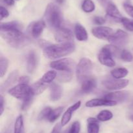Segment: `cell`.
<instances>
[{
    "label": "cell",
    "instance_id": "obj_10",
    "mask_svg": "<svg viewBox=\"0 0 133 133\" xmlns=\"http://www.w3.org/2000/svg\"><path fill=\"white\" fill-rule=\"evenodd\" d=\"M54 37L55 40L60 43L71 42L74 39V35L71 30L62 26L55 30Z\"/></svg>",
    "mask_w": 133,
    "mask_h": 133
},
{
    "label": "cell",
    "instance_id": "obj_44",
    "mask_svg": "<svg viewBox=\"0 0 133 133\" xmlns=\"http://www.w3.org/2000/svg\"><path fill=\"white\" fill-rule=\"evenodd\" d=\"M14 1L15 0H2L1 3H4L5 4H6V5H9V6H12L14 4Z\"/></svg>",
    "mask_w": 133,
    "mask_h": 133
},
{
    "label": "cell",
    "instance_id": "obj_38",
    "mask_svg": "<svg viewBox=\"0 0 133 133\" xmlns=\"http://www.w3.org/2000/svg\"><path fill=\"white\" fill-rule=\"evenodd\" d=\"M9 16V13L7 9H5L4 7H0V20H3V18H7Z\"/></svg>",
    "mask_w": 133,
    "mask_h": 133
},
{
    "label": "cell",
    "instance_id": "obj_47",
    "mask_svg": "<svg viewBox=\"0 0 133 133\" xmlns=\"http://www.w3.org/2000/svg\"><path fill=\"white\" fill-rule=\"evenodd\" d=\"M16 1H18V0H16Z\"/></svg>",
    "mask_w": 133,
    "mask_h": 133
},
{
    "label": "cell",
    "instance_id": "obj_45",
    "mask_svg": "<svg viewBox=\"0 0 133 133\" xmlns=\"http://www.w3.org/2000/svg\"><path fill=\"white\" fill-rule=\"evenodd\" d=\"M56 1H57V2L58 3L62 4L64 2L65 0H56Z\"/></svg>",
    "mask_w": 133,
    "mask_h": 133
},
{
    "label": "cell",
    "instance_id": "obj_11",
    "mask_svg": "<svg viewBox=\"0 0 133 133\" xmlns=\"http://www.w3.org/2000/svg\"><path fill=\"white\" fill-rule=\"evenodd\" d=\"M92 33L94 36L99 39L109 40V38L114 33L111 27L107 26H97L94 27L92 29Z\"/></svg>",
    "mask_w": 133,
    "mask_h": 133
},
{
    "label": "cell",
    "instance_id": "obj_36",
    "mask_svg": "<svg viewBox=\"0 0 133 133\" xmlns=\"http://www.w3.org/2000/svg\"><path fill=\"white\" fill-rule=\"evenodd\" d=\"M81 130V124L79 121H75L73 123L70 127L68 133H79Z\"/></svg>",
    "mask_w": 133,
    "mask_h": 133
},
{
    "label": "cell",
    "instance_id": "obj_23",
    "mask_svg": "<svg viewBox=\"0 0 133 133\" xmlns=\"http://www.w3.org/2000/svg\"><path fill=\"white\" fill-rule=\"evenodd\" d=\"M88 122V133H99V120L94 117H89L87 119Z\"/></svg>",
    "mask_w": 133,
    "mask_h": 133
},
{
    "label": "cell",
    "instance_id": "obj_46",
    "mask_svg": "<svg viewBox=\"0 0 133 133\" xmlns=\"http://www.w3.org/2000/svg\"><path fill=\"white\" fill-rule=\"evenodd\" d=\"M130 118H131V119L132 120V121H133V116H131V117H130Z\"/></svg>",
    "mask_w": 133,
    "mask_h": 133
},
{
    "label": "cell",
    "instance_id": "obj_24",
    "mask_svg": "<svg viewBox=\"0 0 133 133\" xmlns=\"http://www.w3.org/2000/svg\"><path fill=\"white\" fill-rule=\"evenodd\" d=\"M129 71L126 68H116L110 72L112 78L116 79H123L128 74Z\"/></svg>",
    "mask_w": 133,
    "mask_h": 133
},
{
    "label": "cell",
    "instance_id": "obj_22",
    "mask_svg": "<svg viewBox=\"0 0 133 133\" xmlns=\"http://www.w3.org/2000/svg\"><path fill=\"white\" fill-rule=\"evenodd\" d=\"M23 28L22 25L18 21L5 22L1 23V31L5 30H22Z\"/></svg>",
    "mask_w": 133,
    "mask_h": 133
},
{
    "label": "cell",
    "instance_id": "obj_30",
    "mask_svg": "<svg viewBox=\"0 0 133 133\" xmlns=\"http://www.w3.org/2000/svg\"><path fill=\"white\" fill-rule=\"evenodd\" d=\"M113 117V113L110 111L104 110L101 111L97 116V119L100 121H107Z\"/></svg>",
    "mask_w": 133,
    "mask_h": 133
},
{
    "label": "cell",
    "instance_id": "obj_16",
    "mask_svg": "<svg viewBox=\"0 0 133 133\" xmlns=\"http://www.w3.org/2000/svg\"><path fill=\"white\" fill-rule=\"evenodd\" d=\"M106 13L108 16L115 20L116 22H121L122 18H123L119 10H118V7L112 3L108 5L106 7Z\"/></svg>",
    "mask_w": 133,
    "mask_h": 133
},
{
    "label": "cell",
    "instance_id": "obj_39",
    "mask_svg": "<svg viewBox=\"0 0 133 133\" xmlns=\"http://www.w3.org/2000/svg\"><path fill=\"white\" fill-rule=\"evenodd\" d=\"M93 20L94 22L97 25H103L106 22L105 18L101 16H95Z\"/></svg>",
    "mask_w": 133,
    "mask_h": 133
},
{
    "label": "cell",
    "instance_id": "obj_35",
    "mask_svg": "<svg viewBox=\"0 0 133 133\" xmlns=\"http://www.w3.org/2000/svg\"><path fill=\"white\" fill-rule=\"evenodd\" d=\"M121 22L126 29L133 32V20H130L127 18H123Z\"/></svg>",
    "mask_w": 133,
    "mask_h": 133
},
{
    "label": "cell",
    "instance_id": "obj_17",
    "mask_svg": "<svg viewBox=\"0 0 133 133\" xmlns=\"http://www.w3.org/2000/svg\"><path fill=\"white\" fill-rule=\"evenodd\" d=\"M50 89V99L52 101H57L61 99L62 95V88L58 83L53 82L49 86Z\"/></svg>",
    "mask_w": 133,
    "mask_h": 133
},
{
    "label": "cell",
    "instance_id": "obj_14",
    "mask_svg": "<svg viewBox=\"0 0 133 133\" xmlns=\"http://www.w3.org/2000/svg\"><path fill=\"white\" fill-rule=\"evenodd\" d=\"M81 105V102L78 101L77 102H75L74 104L71 105V106L69 107L66 110V111L64 112L63 116H62V119H61V124L62 125V126H65V125H67L70 122V121L71 119V117H72L73 113L80 108Z\"/></svg>",
    "mask_w": 133,
    "mask_h": 133
},
{
    "label": "cell",
    "instance_id": "obj_18",
    "mask_svg": "<svg viewBox=\"0 0 133 133\" xmlns=\"http://www.w3.org/2000/svg\"><path fill=\"white\" fill-rule=\"evenodd\" d=\"M38 65V57L35 52L30 51L27 56V70L29 73H32L35 71Z\"/></svg>",
    "mask_w": 133,
    "mask_h": 133
},
{
    "label": "cell",
    "instance_id": "obj_37",
    "mask_svg": "<svg viewBox=\"0 0 133 133\" xmlns=\"http://www.w3.org/2000/svg\"><path fill=\"white\" fill-rule=\"evenodd\" d=\"M123 8H124L125 10L126 13L133 18V5H131V4L129 3H124L123 4Z\"/></svg>",
    "mask_w": 133,
    "mask_h": 133
},
{
    "label": "cell",
    "instance_id": "obj_15",
    "mask_svg": "<svg viewBox=\"0 0 133 133\" xmlns=\"http://www.w3.org/2000/svg\"><path fill=\"white\" fill-rule=\"evenodd\" d=\"M129 96V93L127 91H116V92L109 93L105 95V98L109 100H113L116 102H123L127 99Z\"/></svg>",
    "mask_w": 133,
    "mask_h": 133
},
{
    "label": "cell",
    "instance_id": "obj_31",
    "mask_svg": "<svg viewBox=\"0 0 133 133\" xmlns=\"http://www.w3.org/2000/svg\"><path fill=\"white\" fill-rule=\"evenodd\" d=\"M96 9L95 4L92 0H84L82 4V9L87 13H92Z\"/></svg>",
    "mask_w": 133,
    "mask_h": 133
},
{
    "label": "cell",
    "instance_id": "obj_5",
    "mask_svg": "<svg viewBox=\"0 0 133 133\" xmlns=\"http://www.w3.org/2000/svg\"><path fill=\"white\" fill-rule=\"evenodd\" d=\"M9 93L16 99L22 100V101L33 98L35 95L31 86H29L28 84L23 83H19L15 87L10 89L9 90Z\"/></svg>",
    "mask_w": 133,
    "mask_h": 133
},
{
    "label": "cell",
    "instance_id": "obj_9",
    "mask_svg": "<svg viewBox=\"0 0 133 133\" xmlns=\"http://www.w3.org/2000/svg\"><path fill=\"white\" fill-rule=\"evenodd\" d=\"M98 59L103 65L108 67H113L116 65V62L113 59L112 53L107 46L101 50L98 55Z\"/></svg>",
    "mask_w": 133,
    "mask_h": 133
},
{
    "label": "cell",
    "instance_id": "obj_25",
    "mask_svg": "<svg viewBox=\"0 0 133 133\" xmlns=\"http://www.w3.org/2000/svg\"><path fill=\"white\" fill-rule=\"evenodd\" d=\"M57 72L55 70H49L42 76L40 80L43 83L48 84V83H53V80L57 78Z\"/></svg>",
    "mask_w": 133,
    "mask_h": 133
},
{
    "label": "cell",
    "instance_id": "obj_41",
    "mask_svg": "<svg viewBox=\"0 0 133 133\" xmlns=\"http://www.w3.org/2000/svg\"><path fill=\"white\" fill-rule=\"evenodd\" d=\"M61 127H62V125L60 123L56 124L55 126L53 127V130H52L51 132V133H60L61 130Z\"/></svg>",
    "mask_w": 133,
    "mask_h": 133
},
{
    "label": "cell",
    "instance_id": "obj_4",
    "mask_svg": "<svg viewBox=\"0 0 133 133\" xmlns=\"http://www.w3.org/2000/svg\"><path fill=\"white\" fill-rule=\"evenodd\" d=\"M93 70V64L90 59L82 58L76 66L77 79L82 83L86 80L90 78Z\"/></svg>",
    "mask_w": 133,
    "mask_h": 133
},
{
    "label": "cell",
    "instance_id": "obj_28",
    "mask_svg": "<svg viewBox=\"0 0 133 133\" xmlns=\"http://www.w3.org/2000/svg\"><path fill=\"white\" fill-rule=\"evenodd\" d=\"M14 133H25L23 126V118L22 115H19L16 118L14 123Z\"/></svg>",
    "mask_w": 133,
    "mask_h": 133
},
{
    "label": "cell",
    "instance_id": "obj_40",
    "mask_svg": "<svg viewBox=\"0 0 133 133\" xmlns=\"http://www.w3.org/2000/svg\"><path fill=\"white\" fill-rule=\"evenodd\" d=\"M30 81V78L29 76H22L18 78V82L19 83H23V84H28Z\"/></svg>",
    "mask_w": 133,
    "mask_h": 133
},
{
    "label": "cell",
    "instance_id": "obj_1",
    "mask_svg": "<svg viewBox=\"0 0 133 133\" xmlns=\"http://www.w3.org/2000/svg\"><path fill=\"white\" fill-rule=\"evenodd\" d=\"M75 49V45L74 42L61 43L45 47L44 49V55L46 58L55 59L73 53Z\"/></svg>",
    "mask_w": 133,
    "mask_h": 133
},
{
    "label": "cell",
    "instance_id": "obj_26",
    "mask_svg": "<svg viewBox=\"0 0 133 133\" xmlns=\"http://www.w3.org/2000/svg\"><path fill=\"white\" fill-rule=\"evenodd\" d=\"M31 87L34 95H39V94L42 93L45 91V89L48 87V86L46 83H43L41 81L39 80L38 82H35Z\"/></svg>",
    "mask_w": 133,
    "mask_h": 133
},
{
    "label": "cell",
    "instance_id": "obj_33",
    "mask_svg": "<svg viewBox=\"0 0 133 133\" xmlns=\"http://www.w3.org/2000/svg\"><path fill=\"white\" fill-rule=\"evenodd\" d=\"M121 59L125 62H131L133 60V56L129 51L127 50H123L119 53Z\"/></svg>",
    "mask_w": 133,
    "mask_h": 133
},
{
    "label": "cell",
    "instance_id": "obj_20",
    "mask_svg": "<svg viewBox=\"0 0 133 133\" xmlns=\"http://www.w3.org/2000/svg\"><path fill=\"white\" fill-rule=\"evenodd\" d=\"M18 77V70H14L12 72L8 78H6V80L3 82L2 85L1 86V92L3 93L5 90L7 89L8 88L10 87L17 80Z\"/></svg>",
    "mask_w": 133,
    "mask_h": 133
},
{
    "label": "cell",
    "instance_id": "obj_13",
    "mask_svg": "<svg viewBox=\"0 0 133 133\" xmlns=\"http://www.w3.org/2000/svg\"><path fill=\"white\" fill-rule=\"evenodd\" d=\"M118 104L115 101L107 99H94L86 103V106L89 108L98 106H114Z\"/></svg>",
    "mask_w": 133,
    "mask_h": 133
},
{
    "label": "cell",
    "instance_id": "obj_2",
    "mask_svg": "<svg viewBox=\"0 0 133 133\" xmlns=\"http://www.w3.org/2000/svg\"><path fill=\"white\" fill-rule=\"evenodd\" d=\"M1 35L10 46L15 48H22L31 43V39L22 30L1 31Z\"/></svg>",
    "mask_w": 133,
    "mask_h": 133
},
{
    "label": "cell",
    "instance_id": "obj_3",
    "mask_svg": "<svg viewBox=\"0 0 133 133\" xmlns=\"http://www.w3.org/2000/svg\"><path fill=\"white\" fill-rule=\"evenodd\" d=\"M44 21L51 29L56 30L61 27L62 14L61 9L55 3L48 4L44 13Z\"/></svg>",
    "mask_w": 133,
    "mask_h": 133
},
{
    "label": "cell",
    "instance_id": "obj_27",
    "mask_svg": "<svg viewBox=\"0 0 133 133\" xmlns=\"http://www.w3.org/2000/svg\"><path fill=\"white\" fill-rule=\"evenodd\" d=\"M73 73L72 72L67 71H60L57 74V80L59 82H68L72 79Z\"/></svg>",
    "mask_w": 133,
    "mask_h": 133
},
{
    "label": "cell",
    "instance_id": "obj_12",
    "mask_svg": "<svg viewBox=\"0 0 133 133\" xmlns=\"http://www.w3.org/2000/svg\"><path fill=\"white\" fill-rule=\"evenodd\" d=\"M45 21L38 20L36 22H32L29 26V31L31 36L34 38H38L42 33L45 27Z\"/></svg>",
    "mask_w": 133,
    "mask_h": 133
},
{
    "label": "cell",
    "instance_id": "obj_6",
    "mask_svg": "<svg viewBox=\"0 0 133 133\" xmlns=\"http://www.w3.org/2000/svg\"><path fill=\"white\" fill-rule=\"evenodd\" d=\"M75 66L74 60L71 58H63L50 63V66L58 71L73 72Z\"/></svg>",
    "mask_w": 133,
    "mask_h": 133
},
{
    "label": "cell",
    "instance_id": "obj_7",
    "mask_svg": "<svg viewBox=\"0 0 133 133\" xmlns=\"http://www.w3.org/2000/svg\"><path fill=\"white\" fill-rule=\"evenodd\" d=\"M129 40V35L125 31L123 30L118 29L116 31L108 40L112 45L120 48L123 47L127 43Z\"/></svg>",
    "mask_w": 133,
    "mask_h": 133
},
{
    "label": "cell",
    "instance_id": "obj_34",
    "mask_svg": "<svg viewBox=\"0 0 133 133\" xmlns=\"http://www.w3.org/2000/svg\"><path fill=\"white\" fill-rule=\"evenodd\" d=\"M51 110L52 109L50 107H45V108H44L39 113L38 116V119L40 120V121L48 119Z\"/></svg>",
    "mask_w": 133,
    "mask_h": 133
},
{
    "label": "cell",
    "instance_id": "obj_43",
    "mask_svg": "<svg viewBox=\"0 0 133 133\" xmlns=\"http://www.w3.org/2000/svg\"><path fill=\"white\" fill-rule=\"evenodd\" d=\"M98 2H99L101 4V5H103V7H107L108 5L111 3L110 0H97Z\"/></svg>",
    "mask_w": 133,
    "mask_h": 133
},
{
    "label": "cell",
    "instance_id": "obj_42",
    "mask_svg": "<svg viewBox=\"0 0 133 133\" xmlns=\"http://www.w3.org/2000/svg\"><path fill=\"white\" fill-rule=\"evenodd\" d=\"M4 112V99L2 95L0 96V115H2Z\"/></svg>",
    "mask_w": 133,
    "mask_h": 133
},
{
    "label": "cell",
    "instance_id": "obj_21",
    "mask_svg": "<svg viewBox=\"0 0 133 133\" xmlns=\"http://www.w3.org/2000/svg\"><path fill=\"white\" fill-rule=\"evenodd\" d=\"M96 81L94 78H88L82 82L81 91L84 93H90L96 87Z\"/></svg>",
    "mask_w": 133,
    "mask_h": 133
},
{
    "label": "cell",
    "instance_id": "obj_29",
    "mask_svg": "<svg viewBox=\"0 0 133 133\" xmlns=\"http://www.w3.org/2000/svg\"><path fill=\"white\" fill-rule=\"evenodd\" d=\"M64 108L63 107H58V108H55V109H52L50 114H49V117L48 120L51 123H53L60 117L61 113L63 112Z\"/></svg>",
    "mask_w": 133,
    "mask_h": 133
},
{
    "label": "cell",
    "instance_id": "obj_32",
    "mask_svg": "<svg viewBox=\"0 0 133 133\" xmlns=\"http://www.w3.org/2000/svg\"><path fill=\"white\" fill-rule=\"evenodd\" d=\"M9 67V60L6 57L1 56L0 58V76L2 78L6 73Z\"/></svg>",
    "mask_w": 133,
    "mask_h": 133
},
{
    "label": "cell",
    "instance_id": "obj_8",
    "mask_svg": "<svg viewBox=\"0 0 133 133\" xmlns=\"http://www.w3.org/2000/svg\"><path fill=\"white\" fill-rule=\"evenodd\" d=\"M129 81L127 79H116L109 78L103 82V85L106 89L109 90H119L125 88L129 85Z\"/></svg>",
    "mask_w": 133,
    "mask_h": 133
},
{
    "label": "cell",
    "instance_id": "obj_19",
    "mask_svg": "<svg viewBox=\"0 0 133 133\" xmlns=\"http://www.w3.org/2000/svg\"><path fill=\"white\" fill-rule=\"evenodd\" d=\"M75 35L76 39L79 41H86L88 40V35L84 26L80 23H77L75 26Z\"/></svg>",
    "mask_w": 133,
    "mask_h": 133
}]
</instances>
